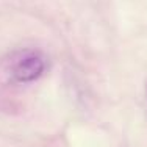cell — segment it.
Here are the masks:
<instances>
[{"instance_id":"obj_1","label":"cell","mask_w":147,"mask_h":147,"mask_svg":"<svg viewBox=\"0 0 147 147\" xmlns=\"http://www.w3.org/2000/svg\"><path fill=\"white\" fill-rule=\"evenodd\" d=\"M45 69V59L41 53L33 50L20 52L13 57L9 63V74L19 83L36 80Z\"/></svg>"}]
</instances>
